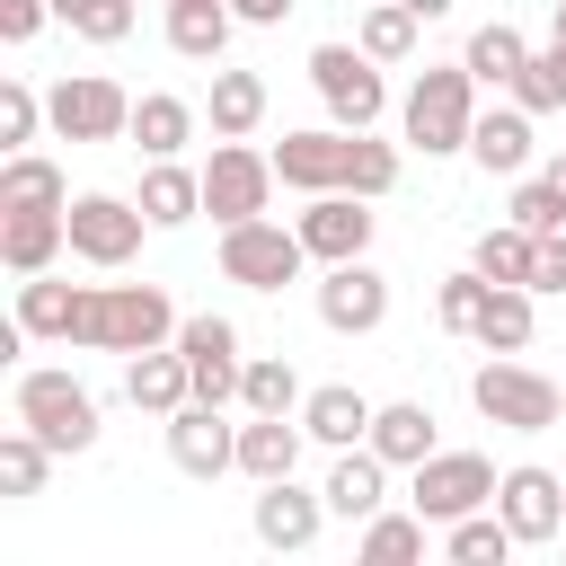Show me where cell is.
I'll return each instance as SVG.
<instances>
[{"label":"cell","mask_w":566,"mask_h":566,"mask_svg":"<svg viewBox=\"0 0 566 566\" xmlns=\"http://www.w3.org/2000/svg\"><path fill=\"white\" fill-rule=\"evenodd\" d=\"M44 124L62 142H124L133 133V97L106 80V71H62L44 88Z\"/></svg>","instance_id":"cell-6"},{"label":"cell","mask_w":566,"mask_h":566,"mask_svg":"<svg viewBox=\"0 0 566 566\" xmlns=\"http://www.w3.org/2000/svg\"><path fill=\"white\" fill-rule=\"evenodd\" d=\"M380 71L389 62H371L363 44H310V88H318L327 124H345V133H371L389 115V80Z\"/></svg>","instance_id":"cell-5"},{"label":"cell","mask_w":566,"mask_h":566,"mask_svg":"<svg viewBox=\"0 0 566 566\" xmlns=\"http://www.w3.org/2000/svg\"><path fill=\"white\" fill-rule=\"evenodd\" d=\"M53 442L44 433H27V424H9L0 433V495H44V478H53Z\"/></svg>","instance_id":"cell-37"},{"label":"cell","mask_w":566,"mask_h":566,"mask_svg":"<svg viewBox=\"0 0 566 566\" xmlns=\"http://www.w3.org/2000/svg\"><path fill=\"white\" fill-rule=\"evenodd\" d=\"M274 150H256V142H212V159H203V212L230 230V221H256L265 203H274Z\"/></svg>","instance_id":"cell-8"},{"label":"cell","mask_w":566,"mask_h":566,"mask_svg":"<svg viewBox=\"0 0 566 566\" xmlns=\"http://www.w3.org/2000/svg\"><path fill=\"white\" fill-rule=\"evenodd\" d=\"M531 292H566V230H539V256H531Z\"/></svg>","instance_id":"cell-46"},{"label":"cell","mask_w":566,"mask_h":566,"mask_svg":"<svg viewBox=\"0 0 566 566\" xmlns=\"http://www.w3.org/2000/svg\"><path fill=\"white\" fill-rule=\"evenodd\" d=\"M62 203H71V177L44 150H9L0 159V212H62Z\"/></svg>","instance_id":"cell-29"},{"label":"cell","mask_w":566,"mask_h":566,"mask_svg":"<svg viewBox=\"0 0 566 566\" xmlns=\"http://www.w3.org/2000/svg\"><path fill=\"white\" fill-rule=\"evenodd\" d=\"M460 62L478 71V88H513V80H522V62H531V44H522L504 18H486V27L469 35V53H460Z\"/></svg>","instance_id":"cell-36"},{"label":"cell","mask_w":566,"mask_h":566,"mask_svg":"<svg viewBox=\"0 0 566 566\" xmlns=\"http://www.w3.org/2000/svg\"><path fill=\"white\" fill-rule=\"evenodd\" d=\"M53 18V0H0V44H35Z\"/></svg>","instance_id":"cell-45"},{"label":"cell","mask_w":566,"mask_h":566,"mask_svg":"<svg viewBox=\"0 0 566 566\" xmlns=\"http://www.w3.org/2000/svg\"><path fill=\"white\" fill-rule=\"evenodd\" d=\"M301 371L283 354H248V380H239V416H301Z\"/></svg>","instance_id":"cell-33"},{"label":"cell","mask_w":566,"mask_h":566,"mask_svg":"<svg viewBox=\"0 0 566 566\" xmlns=\"http://www.w3.org/2000/svg\"><path fill=\"white\" fill-rule=\"evenodd\" d=\"M504 221H522V230H566V195H557L548 177H513V203H504Z\"/></svg>","instance_id":"cell-43"},{"label":"cell","mask_w":566,"mask_h":566,"mask_svg":"<svg viewBox=\"0 0 566 566\" xmlns=\"http://www.w3.org/2000/svg\"><path fill=\"white\" fill-rule=\"evenodd\" d=\"M168 460H177L186 478H221V469H239V424H230V407L186 398V407L168 416Z\"/></svg>","instance_id":"cell-16"},{"label":"cell","mask_w":566,"mask_h":566,"mask_svg":"<svg viewBox=\"0 0 566 566\" xmlns=\"http://www.w3.org/2000/svg\"><path fill=\"white\" fill-rule=\"evenodd\" d=\"M195 124H203V115H195L177 88H150V97H133V133H124V142H133L142 159H177V150L195 142Z\"/></svg>","instance_id":"cell-26"},{"label":"cell","mask_w":566,"mask_h":566,"mask_svg":"<svg viewBox=\"0 0 566 566\" xmlns=\"http://www.w3.org/2000/svg\"><path fill=\"white\" fill-rule=\"evenodd\" d=\"M345 168H354V133L345 124H310V133H283L274 142V177L292 195H336Z\"/></svg>","instance_id":"cell-14"},{"label":"cell","mask_w":566,"mask_h":566,"mask_svg":"<svg viewBox=\"0 0 566 566\" xmlns=\"http://www.w3.org/2000/svg\"><path fill=\"white\" fill-rule=\"evenodd\" d=\"M389 186H398V142H380V133H354V168H345V195L380 203Z\"/></svg>","instance_id":"cell-40"},{"label":"cell","mask_w":566,"mask_h":566,"mask_svg":"<svg viewBox=\"0 0 566 566\" xmlns=\"http://www.w3.org/2000/svg\"><path fill=\"white\" fill-rule=\"evenodd\" d=\"M531 256H539V230H522V221H495V230H478V248H469V265H478L486 283H531Z\"/></svg>","instance_id":"cell-35"},{"label":"cell","mask_w":566,"mask_h":566,"mask_svg":"<svg viewBox=\"0 0 566 566\" xmlns=\"http://www.w3.org/2000/svg\"><path fill=\"white\" fill-rule=\"evenodd\" d=\"M486 292H495V283H486L478 265H469V274H442V292H433V318H442L451 336H469V327H478V310H486Z\"/></svg>","instance_id":"cell-42"},{"label":"cell","mask_w":566,"mask_h":566,"mask_svg":"<svg viewBox=\"0 0 566 566\" xmlns=\"http://www.w3.org/2000/svg\"><path fill=\"white\" fill-rule=\"evenodd\" d=\"M380 318H389V274H380L371 256H345V265L318 274V327H336V336H371Z\"/></svg>","instance_id":"cell-13"},{"label":"cell","mask_w":566,"mask_h":566,"mask_svg":"<svg viewBox=\"0 0 566 566\" xmlns=\"http://www.w3.org/2000/svg\"><path fill=\"white\" fill-rule=\"evenodd\" d=\"M522 539H513V522L495 513V504H478V513H460V522H442V557L451 566H504Z\"/></svg>","instance_id":"cell-32"},{"label":"cell","mask_w":566,"mask_h":566,"mask_svg":"<svg viewBox=\"0 0 566 566\" xmlns=\"http://www.w3.org/2000/svg\"><path fill=\"white\" fill-rule=\"evenodd\" d=\"M9 416H18L27 433H44L62 460L97 442V389H88V380H71V371H53V363L18 371V389H9Z\"/></svg>","instance_id":"cell-3"},{"label":"cell","mask_w":566,"mask_h":566,"mask_svg":"<svg viewBox=\"0 0 566 566\" xmlns=\"http://www.w3.org/2000/svg\"><path fill=\"white\" fill-rule=\"evenodd\" d=\"M301 265H310V248H301V230L292 221H230L221 230V274L230 283H248V292H283V283H301Z\"/></svg>","instance_id":"cell-7"},{"label":"cell","mask_w":566,"mask_h":566,"mask_svg":"<svg viewBox=\"0 0 566 566\" xmlns=\"http://www.w3.org/2000/svg\"><path fill=\"white\" fill-rule=\"evenodd\" d=\"M548 27H557V35H566V0H557V9H548Z\"/></svg>","instance_id":"cell-50"},{"label":"cell","mask_w":566,"mask_h":566,"mask_svg":"<svg viewBox=\"0 0 566 566\" xmlns=\"http://www.w3.org/2000/svg\"><path fill=\"white\" fill-rule=\"evenodd\" d=\"M177 301L159 283H88V318H80V345L88 354H150V345H177Z\"/></svg>","instance_id":"cell-2"},{"label":"cell","mask_w":566,"mask_h":566,"mask_svg":"<svg viewBox=\"0 0 566 566\" xmlns=\"http://www.w3.org/2000/svg\"><path fill=\"white\" fill-rule=\"evenodd\" d=\"M407 478H416L407 504H416L433 531L460 522V513H478V504H495V460H486V451H433V460H416Z\"/></svg>","instance_id":"cell-9"},{"label":"cell","mask_w":566,"mask_h":566,"mask_svg":"<svg viewBox=\"0 0 566 566\" xmlns=\"http://www.w3.org/2000/svg\"><path fill=\"white\" fill-rule=\"evenodd\" d=\"M301 416H239V478H292L301 469Z\"/></svg>","instance_id":"cell-24"},{"label":"cell","mask_w":566,"mask_h":566,"mask_svg":"<svg viewBox=\"0 0 566 566\" xmlns=\"http://www.w3.org/2000/svg\"><path fill=\"white\" fill-rule=\"evenodd\" d=\"M177 354H186V371H195V398L203 407H239V380H248V354H239V327L230 318H186L177 327Z\"/></svg>","instance_id":"cell-11"},{"label":"cell","mask_w":566,"mask_h":566,"mask_svg":"<svg viewBox=\"0 0 566 566\" xmlns=\"http://www.w3.org/2000/svg\"><path fill=\"white\" fill-rule=\"evenodd\" d=\"M539 177H548V186H557V195H566V150H557V159H548V168H539Z\"/></svg>","instance_id":"cell-49"},{"label":"cell","mask_w":566,"mask_h":566,"mask_svg":"<svg viewBox=\"0 0 566 566\" xmlns=\"http://www.w3.org/2000/svg\"><path fill=\"white\" fill-rule=\"evenodd\" d=\"M495 513L513 522V539H522V548H548V539L566 531V478H557V469H539V460H522V469H504V478H495Z\"/></svg>","instance_id":"cell-12"},{"label":"cell","mask_w":566,"mask_h":566,"mask_svg":"<svg viewBox=\"0 0 566 566\" xmlns=\"http://www.w3.org/2000/svg\"><path fill=\"white\" fill-rule=\"evenodd\" d=\"M469 336H478L486 354H531V336H539V292H531V283H495Z\"/></svg>","instance_id":"cell-27"},{"label":"cell","mask_w":566,"mask_h":566,"mask_svg":"<svg viewBox=\"0 0 566 566\" xmlns=\"http://www.w3.org/2000/svg\"><path fill=\"white\" fill-rule=\"evenodd\" d=\"M142 212H150V230H186V221L203 212V168L150 159V168H142Z\"/></svg>","instance_id":"cell-31"},{"label":"cell","mask_w":566,"mask_h":566,"mask_svg":"<svg viewBox=\"0 0 566 566\" xmlns=\"http://www.w3.org/2000/svg\"><path fill=\"white\" fill-rule=\"evenodd\" d=\"M124 398L142 407V416H177L186 398H195V371H186V354L177 345H150V354H124Z\"/></svg>","instance_id":"cell-19"},{"label":"cell","mask_w":566,"mask_h":566,"mask_svg":"<svg viewBox=\"0 0 566 566\" xmlns=\"http://www.w3.org/2000/svg\"><path fill=\"white\" fill-rule=\"evenodd\" d=\"M416 27H424V18H416L407 0H371L363 27H354V44H363L371 62H407V53H416Z\"/></svg>","instance_id":"cell-38"},{"label":"cell","mask_w":566,"mask_h":566,"mask_svg":"<svg viewBox=\"0 0 566 566\" xmlns=\"http://www.w3.org/2000/svg\"><path fill=\"white\" fill-rule=\"evenodd\" d=\"M230 9H239V27H283L301 0H230Z\"/></svg>","instance_id":"cell-47"},{"label":"cell","mask_w":566,"mask_h":566,"mask_svg":"<svg viewBox=\"0 0 566 566\" xmlns=\"http://www.w3.org/2000/svg\"><path fill=\"white\" fill-rule=\"evenodd\" d=\"M142 230H150V212H142V195H71V256L80 265H133L142 256Z\"/></svg>","instance_id":"cell-10"},{"label":"cell","mask_w":566,"mask_h":566,"mask_svg":"<svg viewBox=\"0 0 566 566\" xmlns=\"http://www.w3.org/2000/svg\"><path fill=\"white\" fill-rule=\"evenodd\" d=\"M469 159L486 168V177H522L531 168V106H478V124H469Z\"/></svg>","instance_id":"cell-21"},{"label":"cell","mask_w":566,"mask_h":566,"mask_svg":"<svg viewBox=\"0 0 566 566\" xmlns=\"http://www.w3.org/2000/svg\"><path fill=\"white\" fill-rule=\"evenodd\" d=\"M389 469H416V460H433L442 451V433H433V407H416V398H389L380 416H371V433H363Z\"/></svg>","instance_id":"cell-28"},{"label":"cell","mask_w":566,"mask_h":566,"mask_svg":"<svg viewBox=\"0 0 566 566\" xmlns=\"http://www.w3.org/2000/svg\"><path fill=\"white\" fill-rule=\"evenodd\" d=\"M407 9H416V18H424V27H433V18H451V9H460V0H407Z\"/></svg>","instance_id":"cell-48"},{"label":"cell","mask_w":566,"mask_h":566,"mask_svg":"<svg viewBox=\"0 0 566 566\" xmlns=\"http://www.w3.org/2000/svg\"><path fill=\"white\" fill-rule=\"evenodd\" d=\"M230 27H239L230 0H177V9H168V53H186V62H221V53H230Z\"/></svg>","instance_id":"cell-30"},{"label":"cell","mask_w":566,"mask_h":566,"mask_svg":"<svg viewBox=\"0 0 566 566\" xmlns=\"http://www.w3.org/2000/svg\"><path fill=\"white\" fill-rule=\"evenodd\" d=\"M53 18L88 44H124L133 35V0H53Z\"/></svg>","instance_id":"cell-41"},{"label":"cell","mask_w":566,"mask_h":566,"mask_svg":"<svg viewBox=\"0 0 566 566\" xmlns=\"http://www.w3.org/2000/svg\"><path fill=\"white\" fill-rule=\"evenodd\" d=\"M35 124H44V97H35L27 80H0V150H27Z\"/></svg>","instance_id":"cell-44"},{"label":"cell","mask_w":566,"mask_h":566,"mask_svg":"<svg viewBox=\"0 0 566 566\" xmlns=\"http://www.w3.org/2000/svg\"><path fill=\"white\" fill-rule=\"evenodd\" d=\"M424 531H433V522H424L416 504H407V513H389V504H380V513L363 522L354 557H363V566H407V557H424Z\"/></svg>","instance_id":"cell-34"},{"label":"cell","mask_w":566,"mask_h":566,"mask_svg":"<svg viewBox=\"0 0 566 566\" xmlns=\"http://www.w3.org/2000/svg\"><path fill=\"white\" fill-rule=\"evenodd\" d=\"M292 230H301V248H310L318 265H345V256H371V203H363V195H345V186H336V195H310Z\"/></svg>","instance_id":"cell-15"},{"label":"cell","mask_w":566,"mask_h":566,"mask_svg":"<svg viewBox=\"0 0 566 566\" xmlns=\"http://www.w3.org/2000/svg\"><path fill=\"white\" fill-rule=\"evenodd\" d=\"M203 124H212V142H248V133L265 124V80H256V71H230V62H212Z\"/></svg>","instance_id":"cell-25"},{"label":"cell","mask_w":566,"mask_h":566,"mask_svg":"<svg viewBox=\"0 0 566 566\" xmlns=\"http://www.w3.org/2000/svg\"><path fill=\"white\" fill-rule=\"evenodd\" d=\"M80 318H88V283L18 274V327H27L35 345H80Z\"/></svg>","instance_id":"cell-18"},{"label":"cell","mask_w":566,"mask_h":566,"mask_svg":"<svg viewBox=\"0 0 566 566\" xmlns=\"http://www.w3.org/2000/svg\"><path fill=\"white\" fill-rule=\"evenodd\" d=\"M168 9H177V0H168Z\"/></svg>","instance_id":"cell-51"},{"label":"cell","mask_w":566,"mask_h":566,"mask_svg":"<svg viewBox=\"0 0 566 566\" xmlns=\"http://www.w3.org/2000/svg\"><path fill=\"white\" fill-rule=\"evenodd\" d=\"M62 248H71V203L62 212H0V265L9 274H53Z\"/></svg>","instance_id":"cell-22"},{"label":"cell","mask_w":566,"mask_h":566,"mask_svg":"<svg viewBox=\"0 0 566 566\" xmlns=\"http://www.w3.org/2000/svg\"><path fill=\"white\" fill-rule=\"evenodd\" d=\"M469 124H478V71L469 62H424L398 97V142L424 150V159H451V150H469Z\"/></svg>","instance_id":"cell-1"},{"label":"cell","mask_w":566,"mask_h":566,"mask_svg":"<svg viewBox=\"0 0 566 566\" xmlns=\"http://www.w3.org/2000/svg\"><path fill=\"white\" fill-rule=\"evenodd\" d=\"M327 513L336 522H371L380 504H389V460L371 451V442H354V451H336V469H327Z\"/></svg>","instance_id":"cell-20"},{"label":"cell","mask_w":566,"mask_h":566,"mask_svg":"<svg viewBox=\"0 0 566 566\" xmlns=\"http://www.w3.org/2000/svg\"><path fill=\"white\" fill-rule=\"evenodd\" d=\"M371 416H380V407H371L363 389H345V380H327V389L301 398V433H310L318 451H354V442L371 433Z\"/></svg>","instance_id":"cell-23"},{"label":"cell","mask_w":566,"mask_h":566,"mask_svg":"<svg viewBox=\"0 0 566 566\" xmlns=\"http://www.w3.org/2000/svg\"><path fill=\"white\" fill-rule=\"evenodd\" d=\"M469 398H478V416H486V424H504V433H548V424L566 416V380L531 371L522 354L478 363V371H469Z\"/></svg>","instance_id":"cell-4"},{"label":"cell","mask_w":566,"mask_h":566,"mask_svg":"<svg viewBox=\"0 0 566 566\" xmlns=\"http://www.w3.org/2000/svg\"><path fill=\"white\" fill-rule=\"evenodd\" d=\"M513 106H531V115H557L566 106V35H548V53H531L522 62V80L504 88Z\"/></svg>","instance_id":"cell-39"},{"label":"cell","mask_w":566,"mask_h":566,"mask_svg":"<svg viewBox=\"0 0 566 566\" xmlns=\"http://www.w3.org/2000/svg\"><path fill=\"white\" fill-rule=\"evenodd\" d=\"M248 522H256V548H274V557H301V548L327 531V495H310V486H292V478H265Z\"/></svg>","instance_id":"cell-17"}]
</instances>
